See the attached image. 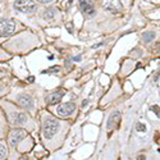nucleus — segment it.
Masks as SVG:
<instances>
[{"instance_id": "nucleus-10", "label": "nucleus", "mask_w": 160, "mask_h": 160, "mask_svg": "<svg viewBox=\"0 0 160 160\" xmlns=\"http://www.w3.org/2000/svg\"><path fill=\"white\" fill-rule=\"evenodd\" d=\"M18 102H19L21 106H23V108H26V109H31L33 106V100L28 95H19L18 96Z\"/></svg>"}, {"instance_id": "nucleus-13", "label": "nucleus", "mask_w": 160, "mask_h": 160, "mask_svg": "<svg viewBox=\"0 0 160 160\" xmlns=\"http://www.w3.org/2000/svg\"><path fill=\"white\" fill-rule=\"evenodd\" d=\"M142 38L145 40V41L150 42V41H152V40L155 38V32H143L142 33Z\"/></svg>"}, {"instance_id": "nucleus-16", "label": "nucleus", "mask_w": 160, "mask_h": 160, "mask_svg": "<svg viewBox=\"0 0 160 160\" xmlns=\"http://www.w3.org/2000/svg\"><path fill=\"white\" fill-rule=\"evenodd\" d=\"M151 109H152V112H154V113L156 114V117L159 118V106H158V105H154Z\"/></svg>"}, {"instance_id": "nucleus-12", "label": "nucleus", "mask_w": 160, "mask_h": 160, "mask_svg": "<svg viewBox=\"0 0 160 160\" xmlns=\"http://www.w3.org/2000/svg\"><path fill=\"white\" fill-rule=\"evenodd\" d=\"M55 13H57V10L54 8H46L44 10L42 18H45V19H52V18L55 17Z\"/></svg>"}, {"instance_id": "nucleus-15", "label": "nucleus", "mask_w": 160, "mask_h": 160, "mask_svg": "<svg viewBox=\"0 0 160 160\" xmlns=\"http://www.w3.org/2000/svg\"><path fill=\"white\" fill-rule=\"evenodd\" d=\"M136 131L137 132H145L146 131V126L142 124V123H137L136 124Z\"/></svg>"}, {"instance_id": "nucleus-7", "label": "nucleus", "mask_w": 160, "mask_h": 160, "mask_svg": "<svg viewBox=\"0 0 160 160\" xmlns=\"http://www.w3.org/2000/svg\"><path fill=\"white\" fill-rule=\"evenodd\" d=\"M76 109V105L73 102H65L58 106V114L60 117H67V115H71Z\"/></svg>"}, {"instance_id": "nucleus-1", "label": "nucleus", "mask_w": 160, "mask_h": 160, "mask_svg": "<svg viewBox=\"0 0 160 160\" xmlns=\"http://www.w3.org/2000/svg\"><path fill=\"white\" fill-rule=\"evenodd\" d=\"M60 128V123L59 121H57L55 118H46L45 119V122H44V137L45 138H51V137H54Z\"/></svg>"}, {"instance_id": "nucleus-19", "label": "nucleus", "mask_w": 160, "mask_h": 160, "mask_svg": "<svg viewBox=\"0 0 160 160\" xmlns=\"http://www.w3.org/2000/svg\"><path fill=\"white\" fill-rule=\"evenodd\" d=\"M154 81H155V82H158V81H159V73H156V74H155V77H154Z\"/></svg>"}, {"instance_id": "nucleus-2", "label": "nucleus", "mask_w": 160, "mask_h": 160, "mask_svg": "<svg viewBox=\"0 0 160 160\" xmlns=\"http://www.w3.org/2000/svg\"><path fill=\"white\" fill-rule=\"evenodd\" d=\"M13 7H14L16 10L24 13V14H31V13H35L37 9L36 4L32 0H16L13 3Z\"/></svg>"}, {"instance_id": "nucleus-6", "label": "nucleus", "mask_w": 160, "mask_h": 160, "mask_svg": "<svg viewBox=\"0 0 160 160\" xmlns=\"http://www.w3.org/2000/svg\"><path fill=\"white\" fill-rule=\"evenodd\" d=\"M102 5H104V8L106 10L113 13V14H117V13H119L121 9H122V5L119 4L118 0H104Z\"/></svg>"}, {"instance_id": "nucleus-9", "label": "nucleus", "mask_w": 160, "mask_h": 160, "mask_svg": "<svg viewBox=\"0 0 160 160\" xmlns=\"http://www.w3.org/2000/svg\"><path fill=\"white\" fill-rule=\"evenodd\" d=\"M119 121H121V113L119 112H113L108 118V122H106L108 129H113L114 127H118Z\"/></svg>"}, {"instance_id": "nucleus-21", "label": "nucleus", "mask_w": 160, "mask_h": 160, "mask_svg": "<svg viewBox=\"0 0 160 160\" xmlns=\"http://www.w3.org/2000/svg\"><path fill=\"white\" fill-rule=\"evenodd\" d=\"M3 88H4V87H3V85H0V91H2Z\"/></svg>"}, {"instance_id": "nucleus-14", "label": "nucleus", "mask_w": 160, "mask_h": 160, "mask_svg": "<svg viewBox=\"0 0 160 160\" xmlns=\"http://www.w3.org/2000/svg\"><path fill=\"white\" fill-rule=\"evenodd\" d=\"M7 156V148L4 143H0V159H4Z\"/></svg>"}, {"instance_id": "nucleus-20", "label": "nucleus", "mask_w": 160, "mask_h": 160, "mask_svg": "<svg viewBox=\"0 0 160 160\" xmlns=\"http://www.w3.org/2000/svg\"><path fill=\"white\" fill-rule=\"evenodd\" d=\"M73 59H74V60H77V62H78V60H81V57H74V58H73Z\"/></svg>"}, {"instance_id": "nucleus-18", "label": "nucleus", "mask_w": 160, "mask_h": 160, "mask_svg": "<svg viewBox=\"0 0 160 160\" xmlns=\"http://www.w3.org/2000/svg\"><path fill=\"white\" fill-rule=\"evenodd\" d=\"M37 2H40V3H51V2H54V0H37Z\"/></svg>"}, {"instance_id": "nucleus-17", "label": "nucleus", "mask_w": 160, "mask_h": 160, "mask_svg": "<svg viewBox=\"0 0 160 160\" xmlns=\"http://www.w3.org/2000/svg\"><path fill=\"white\" fill-rule=\"evenodd\" d=\"M58 71H59L58 67H52V68H50V69L45 71V73H50V72H58Z\"/></svg>"}, {"instance_id": "nucleus-3", "label": "nucleus", "mask_w": 160, "mask_h": 160, "mask_svg": "<svg viewBox=\"0 0 160 160\" xmlns=\"http://www.w3.org/2000/svg\"><path fill=\"white\" fill-rule=\"evenodd\" d=\"M16 30V23L10 19H0V36H9Z\"/></svg>"}, {"instance_id": "nucleus-4", "label": "nucleus", "mask_w": 160, "mask_h": 160, "mask_svg": "<svg viewBox=\"0 0 160 160\" xmlns=\"http://www.w3.org/2000/svg\"><path fill=\"white\" fill-rule=\"evenodd\" d=\"M78 4H79V9L82 10V13L86 17L91 18L95 16V8L91 0H78Z\"/></svg>"}, {"instance_id": "nucleus-11", "label": "nucleus", "mask_w": 160, "mask_h": 160, "mask_svg": "<svg viewBox=\"0 0 160 160\" xmlns=\"http://www.w3.org/2000/svg\"><path fill=\"white\" fill-rule=\"evenodd\" d=\"M63 95H64V91L59 90V91L54 92V94H51V95H50V99H49L48 101H49L50 104H55V102L60 101V99L63 98Z\"/></svg>"}, {"instance_id": "nucleus-8", "label": "nucleus", "mask_w": 160, "mask_h": 160, "mask_svg": "<svg viewBox=\"0 0 160 160\" xmlns=\"http://www.w3.org/2000/svg\"><path fill=\"white\" fill-rule=\"evenodd\" d=\"M9 121L13 124H23L27 121V117L24 113H18V112H13L9 114Z\"/></svg>"}, {"instance_id": "nucleus-5", "label": "nucleus", "mask_w": 160, "mask_h": 160, "mask_svg": "<svg viewBox=\"0 0 160 160\" xmlns=\"http://www.w3.org/2000/svg\"><path fill=\"white\" fill-rule=\"evenodd\" d=\"M26 137V132L23 129H14L10 132L9 136V142L12 146H17L19 143V141H22Z\"/></svg>"}]
</instances>
